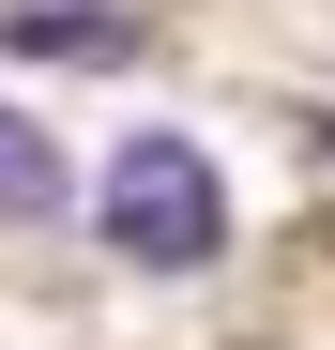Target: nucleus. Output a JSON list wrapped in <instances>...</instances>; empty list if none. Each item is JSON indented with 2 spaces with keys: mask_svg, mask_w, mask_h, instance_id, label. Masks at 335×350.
Here are the masks:
<instances>
[{
  "mask_svg": "<svg viewBox=\"0 0 335 350\" xmlns=\"http://www.w3.org/2000/svg\"><path fill=\"white\" fill-rule=\"evenodd\" d=\"M92 228H107V259H137V274H213L229 259V167L183 122H137L92 167Z\"/></svg>",
  "mask_w": 335,
  "mask_h": 350,
  "instance_id": "obj_1",
  "label": "nucleus"
},
{
  "mask_svg": "<svg viewBox=\"0 0 335 350\" xmlns=\"http://www.w3.org/2000/svg\"><path fill=\"white\" fill-rule=\"evenodd\" d=\"M0 62H137V31L107 0H16L0 16Z\"/></svg>",
  "mask_w": 335,
  "mask_h": 350,
  "instance_id": "obj_2",
  "label": "nucleus"
},
{
  "mask_svg": "<svg viewBox=\"0 0 335 350\" xmlns=\"http://www.w3.org/2000/svg\"><path fill=\"white\" fill-rule=\"evenodd\" d=\"M62 198H77V167H62V137L0 107V213H62Z\"/></svg>",
  "mask_w": 335,
  "mask_h": 350,
  "instance_id": "obj_3",
  "label": "nucleus"
}]
</instances>
